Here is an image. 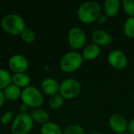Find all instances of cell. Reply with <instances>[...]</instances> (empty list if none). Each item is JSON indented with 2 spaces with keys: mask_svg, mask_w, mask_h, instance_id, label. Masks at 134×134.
I'll list each match as a JSON object with an SVG mask.
<instances>
[{
  "mask_svg": "<svg viewBox=\"0 0 134 134\" xmlns=\"http://www.w3.org/2000/svg\"><path fill=\"white\" fill-rule=\"evenodd\" d=\"M100 5L96 1H87L82 2L78 8L77 16L83 24H91L97 21V17L102 13Z\"/></svg>",
  "mask_w": 134,
  "mask_h": 134,
  "instance_id": "1",
  "label": "cell"
},
{
  "mask_svg": "<svg viewBox=\"0 0 134 134\" xmlns=\"http://www.w3.org/2000/svg\"><path fill=\"white\" fill-rule=\"evenodd\" d=\"M2 29L12 35H20L26 28L24 20L18 14L10 13L5 16L1 21Z\"/></svg>",
  "mask_w": 134,
  "mask_h": 134,
  "instance_id": "2",
  "label": "cell"
},
{
  "mask_svg": "<svg viewBox=\"0 0 134 134\" xmlns=\"http://www.w3.org/2000/svg\"><path fill=\"white\" fill-rule=\"evenodd\" d=\"M82 54L78 51L72 50L66 53L60 59V68L66 73H72L81 68L83 63Z\"/></svg>",
  "mask_w": 134,
  "mask_h": 134,
  "instance_id": "3",
  "label": "cell"
},
{
  "mask_svg": "<svg viewBox=\"0 0 134 134\" xmlns=\"http://www.w3.org/2000/svg\"><path fill=\"white\" fill-rule=\"evenodd\" d=\"M21 101L28 108L34 109L39 108L44 103V97L42 93L34 86H27L21 91Z\"/></svg>",
  "mask_w": 134,
  "mask_h": 134,
  "instance_id": "4",
  "label": "cell"
},
{
  "mask_svg": "<svg viewBox=\"0 0 134 134\" xmlns=\"http://www.w3.org/2000/svg\"><path fill=\"white\" fill-rule=\"evenodd\" d=\"M33 120L27 113L21 114L15 117L11 126V132L13 134H27L33 128Z\"/></svg>",
  "mask_w": 134,
  "mask_h": 134,
  "instance_id": "5",
  "label": "cell"
},
{
  "mask_svg": "<svg viewBox=\"0 0 134 134\" xmlns=\"http://www.w3.org/2000/svg\"><path fill=\"white\" fill-rule=\"evenodd\" d=\"M81 91V85L79 82L73 78H68L64 79L60 84L59 94H60L64 99L71 100L77 97Z\"/></svg>",
  "mask_w": 134,
  "mask_h": 134,
  "instance_id": "6",
  "label": "cell"
},
{
  "mask_svg": "<svg viewBox=\"0 0 134 134\" xmlns=\"http://www.w3.org/2000/svg\"><path fill=\"white\" fill-rule=\"evenodd\" d=\"M68 42L69 46L74 49H82L86 45V34L80 27H71L68 34Z\"/></svg>",
  "mask_w": 134,
  "mask_h": 134,
  "instance_id": "7",
  "label": "cell"
},
{
  "mask_svg": "<svg viewBox=\"0 0 134 134\" xmlns=\"http://www.w3.org/2000/svg\"><path fill=\"white\" fill-rule=\"evenodd\" d=\"M107 60L110 66L116 70H122L128 64V58L126 53L118 49L111 50L108 53Z\"/></svg>",
  "mask_w": 134,
  "mask_h": 134,
  "instance_id": "8",
  "label": "cell"
},
{
  "mask_svg": "<svg viewBox=\"0 0 134 134\" xmlns=\"http://www.w3.org/2000/svg\"><path fill=\"white\" fill-rule=\"evenodd\" d=\"M108 125L110 129L115 134L124 133L127 132L128 122L122 115L114 114L111 115L108 119Z\"/></svg>",
  "mask_w": 134,
  "mask_h": 134,
  "instance_id": "9",
  "label": "cell"
},
{
  "mask_svg": "<svg viewBox=\"0 0 134 134\" xmlns=\"http://www.w3.org/2000/svg\"><path fill=\"white\" fill-rule=\"evenodd\" d=\"M9 69L15 74L24 73L28 68V61L27 58L20 54L12 56L8 62Z\"/></svg>",
  "mask_w": 134,
  "mask_h": 134,
  "instance_id": "10",
  "label": "cell"
},
{
  "mask_svg": "<svg viewBox=\"0 0 134 134\" xmlns=\"http://www.w3.org/2000/svg\"><path fill=\"white\" fill-rule=\"evenodd\" d=\"M91 39L93 43L96 44L99 47L108 46L114 41L112 36L103 29H95L93 31L91 34Z\"/></svg>",
  "mask_w": 134,
  "mask_h": 134,
  "instance_id": "11",
  "label": "cell"
},
{
  "mask_svg": "<svg viewBox=\"0 0 134 134\" xmlns=\"http://www.w3.org/2000/svg\"><path fill=\"white\" fill-rule=\"evenodd\" d=\"M41 88L46 95L52 97L59 93L60 84L56 79L53 78H47L42 80Z\"/></svg>",
  "mask_w": 134,
  "mask_h": 134,
  "instance_id": "12",
  "label": "cell"
},
{
  "mask_svg": "<svg viewBox=\"0 0 134 134\" xmlns=\"http://www.w3.org/2000/svg\"><path fill=\"white\" fill-rule=\"evenodd\" d=\"M121 5L119 0H105L103 4V13L108 17H114L119 14Z\"/></svg>",
  "mask_w": 134,
  "mask_h": 134,
  "instance_id": "13",
  "label": "cell"
},
{
  "mask_svg": "<svg viewBox=\"0 0 134 134\" xmlns=\"http://www.w3.org/2000/svg\"><path fill=\"white\" fill-rule=\"evenodd\" d=\"M82 57L84 60H93L100 54V47L94 43L86 44L82 50Z\"/></svg>",
  "mask_w": 134,
  "mask_h": 134,
  "instance_id": "14",
  "label": "cell"
},
{
  "mask_svg": "<svg viewBox=\"0 0 134 134\" xmlns=\"http://www.w3.org/2000/svg\"><path fill=\"white\" fill-rule=\"evenodd\" d=\"M30 115L33 122H35L42 125H44L48 122H49V115L46 111L43 109H40V108L33 109L31 111Z\"/></svg>",
  "mask_w": 134,
  "mask_h": 134,
  "instance_id": "15",
  "label": "cell"
},
{
  "mask_svg": "<svg viewBox=\"0 0 134 134\" xmlns=\"http://www.w3.org/2000/svg\"><path fill=\"white\" fill-rule=\"evenodd\" d=\"M31 82V78L27 73L14 74L12 76V83L19 88H26L28 86Z\"/></svg>",
  "mask_w": 134,
  "mask_h": 134,
  "instance_id": "16",
  "label": "cell"
},
{
  "mask_svg": "<svg viewBox=\"0 0 134 134\" xmlns=\"http://www.w3.org/2000/svg\"><path fill=\"white\" fill-rule=\"evenodd\" d=\"M3 94L5 98L9 100H16L19 97H20L21 90L18 86L11 83L6 88L4 89Z\"/></svg>",
  "mask_w": 134,
  "mask_h": 134,
  "instance_id": "17",
  "label": "cell"
},
{
  "mask_svg": "<svg viewBox=\"0 0 134 134\" xmlns=\"http://www.w3.org/2000/svg\"><path fill=\"white\" fill-rule=\"evenodd\" d=\"M41 134H62L63 131L60 126L53 122H48L41 127Z\"/></svg>",
  "mask_w": 134,
  "mask_h": 134,
  "instance_id": "18",
  "label": "cell"
},
{
  "mask_svg": "<svg viewBox=\"0 0 134 134\" xmlns=\"http://www.w3.org/2000/svg\"><path fill=\"white\" fill-rule=\"evenodd\" d=\"M123 33L129 38H134V17H128L123 24Z\"/></svg>",
  "mask_w": 134,
  "mask_h": 134,
  "instance_id": "19",
  "label": "cell"
},
{
  "mask_svg": "<svg viewBox=\"0 0 134 134\" xmlns=\"http://www.w3.org/2000/svg\"><path fill=\"white\" fill-rule=\"evenodd\" d=\"M12 83V76L5 69L0 68V90H4Z\"/></svg>",
  "mask_w": 134,
  "mask_h": 134,
  "instance_id": "20",
  "label": "cell"
},
{
  "mask_svg": "<svg viewBox=\"0 0 134 134\" xmlns=\"http://www.w3.org/2000/svg\"><path fill=\"white\" fill-rule=\"evenodd\" d=\"M64 98L60 95V94H57L54 96L50 97L49 100V106L50 108L57 110L60 108L64 103Z\"/></svg>",
  "mask_w": 134,
  "mask_h": 134,
  "instance_id": "21",
  "label": "cell"
},
{
  "mask_svg": "<svg viewBox=\"0 0 134 134\" xmlns=\"http://www.w3.org/2000/svg\"><path fill=\"white\" fill-rule=\"evenodd\" d=\"M20 36H21L22 40L27 43L33 42L36 38V35L35 31L30 28H25L20 34Z\"/></svg>",
  "mask_w": 134,
  "mask_h": 134,
  "instance_id": "22",
  "label": "cell"
},
{
  "mask_svg": "<svg viewBox=\"0 0 134 134\" xmlns=\"http://www.w3.org/2000/svg\"><path fill=\"white\" fill-rule=\"evenodd\" d=\"M122 7L129 17H134V0H123Z\"/></svg>",
  "mask_w": 134,
  "mask_h": 134,
  "instance_id": "23",
  "label": "cell"
},
{
  "mask_svg": "<svg viewBox=\"0 0 134 134\" xmlns=\"http://www.w3.org/2000/svg\"><path fill=\"white\" fill-rule=\"evenodd\" d=\"M62 134H86V132L82 126L75 124L67 127Z\"/></svg>",
  "mask_w": 134,
  "mask_h": 134,
  "instance_id": "24",
  "label": "cell"
},
{
  "mask_svg": "<svg viewBox=\"0 0 134 134\" xmlns=\"http://www.w3.org/2000/svg\"><path fill=\"white\" fill-rule=\"evenodd\" d=\"M13 111H7L5 112V114L2 115V116L1 117V123L2 124H6L8 123L9 122L11 121V119H13Z\"/></svg>",
  "mask_w": 134,
  "mask_h": 134,
  "instance_id": "25",
  "label": "cell"
},
{
  "mask_svg": "<svg viewBox=\"0 0 134 134\" xmlns=\"http://www.w3.org/2000/svg\"><path fill=\"white\" fill-rule=\"evenodd\" d=\"M126 133H128L129 134H134V118L131 119L128 122Z\"/></svg>",
  "mask_w": 134,
  "mask_h": 134,
  "instance_id": "26",
  "label": "cell"
},
{
  "mask_svg": "<svg viewBox=\"0 0 134 134\" xmlns=\"http://www.w3.org/2000/svg\"><path fill=\"white\" fill-rule=\"evenodd\" d=\"M108 18V17L104 13H101L99 15V16L97 17V22L98 24H104V23L107 21Z\"/></svg>",
  "mask_w": 134,
  "mask_h": 134,
  "instance_id": "27",
  "label": "cell"
},
{
  "mask_svg": "<svg viewBox=\"0 0 134 134\" xmlns=\"http://www.w3.org/2000/svg\"><path fill=\"white\" fill-rule=\"evenodd\" d=\"M19 110H20V112L21 114H25V113H27V112L28 107H27V106H26L25 104H22L20 106Z\"/></svg>",
  "mask_w": 134,
  "mask_h": 134,
  "instance_id": "28",
  "label": "cell"
},
{
  "mask_svg": "<svg viewBox=\"0 0 134 134\" xmlns=\"http://www.w3.org/2000/svg\"><path fill=\"white\" fill-rule=\"evenodd\" d=\"M5 97H4V94H3V92L2 90H0V108L2 107V105L4 104V102H5Z\"/></svg>",
  "mask_w": 134,
  "mask_h": 134,
  "instance_id": "29",
  "label": "cell"
},
{
  "mask_svg": "<svg viewBox=\"0 0 134 134\" xmlns=\"http://www.w3.org/2000/svg\"><path fill=\"white\" fill-rule=\"evenodd\" d=\"M89 134H103L101 133H100V132H97V131H93V132H91Z\"/></svg>",
  "mask_w": 134,
  "mask_h": 134,
  "instance_id": "30",
  "label": "cell"
},
{
  "mask_svg": "<svg viewBox=\"0 0 134 134\" xmlns=\"http://www.w3.org/2000/svg\"><path fill=\"white\" fill-rule=\"evenodd\" d=\"M120 134H129L128 133H120Z\"/></svg>",
  "mask_w": 134,
  "mask_h": 134,
  "instance_id": "31",
  "label": "cell"
}]
</instances>
